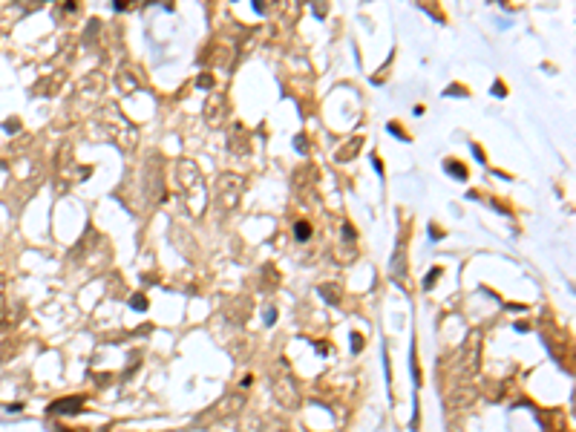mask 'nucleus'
I'll return each instance as SVG.
<instances>
[{"label":"nucleus","mask_w":576,"mask_h":432,"mask_svg":"<svg viewBox=\"0 0 576 432\" xmlns=\"http://www.w3.org/2000/svg\"><path fill=\"white\" fill-rule=\"evenodd\" d=\"M352 346H355V351H360V346H363V337H357V334H352Z\"/></svg>","instance_id":"6e6552de"},{"label":"nucleus","mask_w":576,"mask_h":432,"mask_svg":"<svg viewBox=\"0 0 576 432\" xmlns=\"http://www.w3.org/2000/svg\"><path fill=\"white\" fill-rule=\"evenodd\" d=\"M438 274H441V268H432V274H429V280L423 282V285H426V288H432V282H435V277H438Z\"/></svg>","instance_id":"0eeeda50"},{"label":"nucleus","mask_w":576,"mask_h":432,"mask_svg":"<svg viewBox=\"0 0 576 432\" xmlns=\"http://www.w3.org/2000/svg\"><path fill=\"white\" fill-rule=\"evenodd\" d=\"M81 406H84V398H81V395H75V398H67V401H55V404H49V412L72 415V412H78Z\"/></svg>","instance_id":"f03ea898"},{"label":"nucleus","mask_w":576,"mask_h":432,"mask_svg":"<svg viewBox=\"0 0 576 432\" xmlns=\"http://www.w3.org/2000/svg\"><path fill=\"white\" fill-rule=\"evenodd\" d=\"M294 231H297V239H309L311 237L309 222H297V225H294Z\"/></svg>","instance_id":"7ed1b4c3"},{"label":"nucleus","mask_w":576,"mask_h":432,"mask_svg":"<svg viewBox=\"0 0 576 432\" xmlns=\"http://www.w3.org/2000/svg\"><path fill=\"white\" fill-rule=\"evenodd\" d=\"M274 395H277V401L288 406V409H294L297 404H300V395H297V383H294V378L283 372V375H277L274 378Z\"/></svg>","instance_id":"f257e3e1"},{"label":"nucleus","mask_w":576,"mask_h":432,"mask_svg":"<svg viewBox=\"0 0 576 432\" xmlns=\"http://www.w3.org/2000/svg\"><path fill=\"white\" fill-rule=\"evenodd\" d=\"M130 305H133L135 311H144V305H147V302H144V297H141V294H135L133 300H130Z\"/></svg>","instance_id":"423d86ee"},{"label":"nucleus","mask_w":576,"mask_h":432,"mask_svg":"<svg viewBox=\"0 0 576 432\" xmlns=\"http://www.w3.org/2000/svg\"><path fill=\"white\" fill-rule=\"evenodd\" d=\"M446 170H452L458 179H464L467 173H464V167H458V162H446Z\"/></svg>","instance_id":"39448f33"},{"label":"nucleus","mask_w":576,"mask_h":432,"mask_svg":"<svg viewBox=\"0 0 576 432\" xmlns=\"http://www.w3.org/2000/svg\"><path fill=\"white\" fill-rule=\"evenodd\" d=\"M265 432H291V427H288L286 421H271Z\"/></svg>","instance_id":"20e7f679"}]
</instances>
